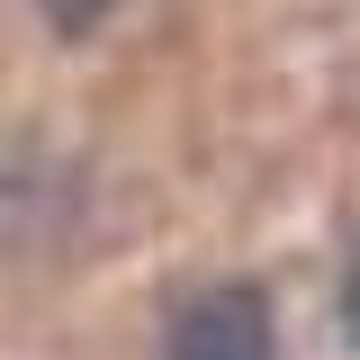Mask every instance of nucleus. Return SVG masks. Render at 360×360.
<instances>
[{"instance_id":"obj_1","label":"nucleus","mask_w":360,"mask_h":360,"mask_svg":"<svg viewBox=\"0 0 360 360\" xmlns=\"http://www.w3.org/2000/svg\"><path fill=\"white\" fill-rule=\"evenodd\" d=\"M162 360H279L270 297L252 288V279H217V288H198V297L172 315Z\"/></svg>"},{"instance_id":"obj_2","label":"nucleus","mask_w":360,"mask_h":360,"mask_svg":"<svg viewBox=\"0 0 360 360\" xmlns=\"http://www.w3.org/2000/svg\"><path fill=\"white\" fill-rule=\"evenodd\" d=\"M108 9H117V0H45V18H54L63 37H82L90 18H108Z\"/></svg>"},{"instance_id":"obj_3","label":"nucleus","mask_w":360,"mask_h":360,"mask_svg":"<svg viewBox=\"0 0 360 360\" xmlns=\"http://www.w3.org/2000/svg\"><path fill=\"white\" fill-rule=\"evenodd\" d=\"M342 342L360 352V252H352V270H342Z\"/></svg>"}]
</instances>
